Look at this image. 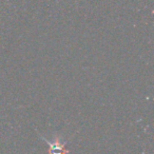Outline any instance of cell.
<instances>
[{
    "mask_svg": "<svg viewBox=\"0 0 154 154\" xmlns=\"http://www.w3.org/2000/svg\"><path fill=\"white\" fill-rule=\"evenodd\" d=\"M40 138L43 141L49 145V154H69L70 151L66 148V141H61L60 136H55V138L53 139V141L48 140L47 138L42 136L41 134H39Z\"/></svg>",
    "mask_w": 154,
    "mask_h": 154,
    "instance_id": "6da1fadb",
    "label": "cell"
}]
</instances>
